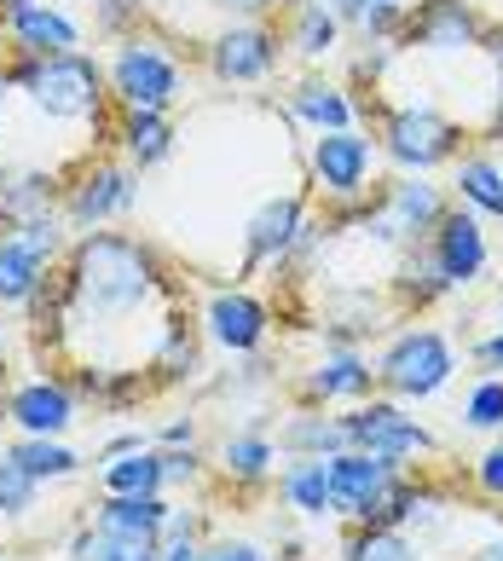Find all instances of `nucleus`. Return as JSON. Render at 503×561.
I'll return each instance as SVG.
<instances>
[{
  "instance_id": "3c124183",
  "label": "nucleus",
  "mask_w": 503,
  "mask_h": 561,
  "mask_svg": "<svg viewBox=\"0 0 503 561\" xmlns=\"http://www.w3.org/2000/svg\"><path fill=\"white\" fill-rule=\"evenodd\" d=\"M480 47L492 53V65H498V81H503V30H492V24H487V35H480Z\"/></svg>"
},
{
  "instance_id": "2eb2a0df",
  "label": "nucleus",
  "mask_w": 503,
  "mask_h": 561,
  "mask_svg": "<svg viewBox=\"0 0 503 561\" xmlns=\"http://www.w3.org/2000/svg\"><path fill=\"white\" fill-rule=\"evenodd\" d=\"M307 197L301 192H284V197H266L255 215L243 226V273H255V266H284L296 238L307 232Z\"/></svg>"
},
{
  "instance_id": "5fc2aeb1",
  "label": "nucleus",
  "mask_w": 503,
  "mask_h": 561,
  "mask_svg": "<svg viewBox=\"0 0 503 561\" xmlns=\"http://www.w3.org/2000/svg\"><path fill=\"white\" fill-rule=\"evenodd\" d=\"M492 134H503V88H498V116H492Z\"/></svg>"
},
{
  "instance_id": "4468645a",
  "label": "nucleus",
  "mask_w": 503,
  "mask_h": 561,
  "mask_svg": "<svg viewBox=\"0 0 503 561\" xmlns=\"http://www.w3.org/2000/svg\"><path fill=\"white\" fill-rule=\"evenodd\" d=\"M428 255H434L439 273H446L451 289H469L475 278H487L492 249H487V226H480V215H469L464 203H451V209L439 215V226L428 232Z\"/></svg>"
},
{
  "instance_id": "bb28decb",
  "label": "nucleus",
  "mask_w": 503,
  "mask_h": 561,
  "mask_svg": "<svg viewBox=\"0 0 503 561\" xmlns=\"http://www.w3.org/2000/svg\"><path fill=\"white\" fill-rule=\"evenodd\" d=\"M451 185H457V203H464L469 215H480V220H503V162L498 157H457V174H451Z\"/></svg>"
},
{
  "instance_id": "49530a36",
  "label": "nucleus",
  "mask_w": 503,
  "mask_h": 561,
  "mask_svg": "<svg viewBox=\"0 0 503 561\" xmlns=\"http://www.w3.org/2000/svg\"><path fill=\"white\" fill-rule=\"evenodd\" d=\"M215 7L232 18H266V12H284V0H215Z\"/></svg>"
},
{
  "instance_id": "ddd939ff",
  "label": "nucleus",
  "mask_w": 503,
  "mask_h": 561,
  "mask_svg": "<svg viewBox=\"0 0 503 561\" xmlns=\"http://www.w3.org/2000/svg\"><path fill=\"white\" fill-rule=\"evenodd\" d=\"M393 463H382V457H370V451H335L330 457V515H342V522H370L376 504L388 497L393 486Z\"/></svg>"
},
{
  "instance_id": "37998d69",
  "label": "nucleus",
  "mask_w": 503,
  "mask_h": 561,
  "mask_svg": "<svg viewBox=\"0 0 503 561\" xmlns=\"http://www.w3.org/2000/svg\"><path fill=\"white\" fill-rule=\"evenodd\" d=\"M168 538H203V515L174 504V510H168V522H162V545H168Z\"/></svg>"
},
{
  "instance_id": "f03ea898",
  "label": "nucleus",
  "mask_w": 503,
  "mask_h": 561,
  "mask_svg": "<svg viewBox=\"0 0 503 561\" xmlns=\"http://www.w3.org/2000/svg\"><path fill=\"white\" fill-rule=\"evenodd\" d=\"M7 88H24L30 105L53 122H93L104 128V111H111V88H104V65L93 53H53V58H30L12 53V65H0Z\"/></svg>"
},
{
  "instance_id": "bf43d9fd",
  "label": "nucleus",
  "mask_w": 503,
  "mask_h": 561,
  "mask_svg": "<svg viewBox=\"0 0 503 561\" xmlns=\"http://www.w3.org/2000/svg\"><path fill=\"white\" fill-rule=\"evenodd\" d=\"M393 7H405V0H393Z\"/></svg>"
},
{
  "instance_id": "c9c22d12",
  "label": "nucleus",
  "mask_w": 503,
  "mask_h": 561,
  "mask_svg": "<svg viewBox=\"0 0 503 561\" xmlns=\"http://www.w3.org/2000/svg\"><path fill=\"white\" fill-rule=\"evenodd\" d=\"M35 497H41V481L12 457V446H0V515H7V522H24L35 510Z\"/></svg>"
},
{
  "instance_id": "cd10ccee",
  "label": "nucleus",
  "mask_w": 503,
  "mask_h": 561,
  "mask_svg": "<svg viewBox=\"0 0 503 561\" xmlns=\"http://www.w3.org/2000/svg\"><path fill=\"white\" fill-rule=\"evenodd\" d=\"M99 492H128V497L168 492V481H162V446H139L128 457H104V463H99Z\"/></svg>"
},
{
  "instance_id": "7ed1b4c3",
  "label": "nucleus",
  "mask_w": 503,
  "mask_h": 561,
  "mask_svg": "<svg viewBox=\"0 0 503 561\" xmlns=\"http://www.w3.org/2000/svg\"><path fill=\"white\" fill-rule=\"evenodd\" d=\"M446 209H451V203H446V192H439L428 174H400V180L370 185L365 203L324 209V232H347V226H359V232H370L376 243H388V249H416V243H428V232L439 226Z\"/></svg>"
},
{
  "instance_id": "1a4fd4ad",
  "label": "nucleus",
  "mask_w": 503,
  "mask_h": 561,
  "mask_svg": "<svg viewBox=\"0 0 503 561\" xmlns=\"http://www.w3.org/2000/svg\"><path fill=\"white\" fill-rule=\"evenodd\" d=\"M139 203V174L128 162H88L58 197V215L70 220V232H93V226H111L122 215H134Z\"/></svg>"
},
{
  "instance_id": "58836bf2",
  "label": "nucleus",
  "mask_w": 503,
  "mask_h": 561,
  "mask_svg": "<svg viewBox=\"0 0 503 561\" xmlns=\"http://www.w3.org/2000/svg\"><path fill=\"white\" fill-rule=\"evenodd\" d=\"M145 393H151V382H145L139 370H104V388H99L93 405H104V411H128V405L145 400Z\"/></svg>"
},
{
  "instance_id": "13d9d810",
  "label": "nucleus",
  "mask_w": 503,
  "mask_h": 561,
  "mask_svg": "<svg viewBox=\"0 0 503 561\" xmlns=\"http://www.w3.org/2000/svg\"><path fill=\"white\" fill-rule=\"evenodd\" d=\"M0 111H7V76H0Z\"/></svg>"
},
{
  "instance_id": "f257e3e1",
  "label": "nucleus",
  "mask_w": 503,
  "mask_h": 561,
  "mask_svg": "<svg viewBox=\"0 0 503 561\" xmlns=\"http://www.w3.org/2000/svg\"><path fill=\"white\" fill-rule=\"evenodd\" d=\"M58 278H65V301L70 319L88 324H116L145 313L151 301L168 296V266L145 238L134 232H111V226H93V232L70 238V255L58 261Z\"/></svg>"
},
{
  "instance_id": "4c0bfd02",
  "label": "nucleus",
  "mask_w": 503,
  "mask_h": 561,
  "mask_svg": "<svg viewBox=\"0 0 503 561\" xmlns=\"http://www.w3.org/2000/svg\"><path fill=\"white\" fill-rule=\"evenodd\" d=\"M145 7H151V0H93V30L122 41L145 24Z\"/></svg>"
},
{
  "instance_id": "0eeeda50",
  "label": "nucleus",
  "mask_w": 503,
  "mask_h": 561,
  "mask_svg": "<svg viewBox=\"0 0 503 561\" xmlns=\"http://www.w3.org/2000/svg\"><path fill=\"white\" fill-rule=\"evenodd\" d=\"M376 139L359 128H330L312 139L307 151V174L312 192L324 197V209H342V203H365L370 197V174H376Z\"/></svg>"
},
{
  "instance_id": "a878e982",
  "label": "nucleus",
  "mask_w": 503,
  "mask_h": 561,
  "mask_svg": "<svg viewBox=\"0 0 503 561\" xmlns=\"http://www.w3.org/2000/svg\"><path fill=\"white\" fill-rule=\"evenodd\" d=\"M151 370H157L162 382H192L197 370H203V330L185 319L180 307L168 313L162 336H157V359H151Z\"/></svg>"
},
{
  "instance_id": "4d7b16f0",
  "label": "nucleus",
  "mask_w": 503,
  "mask_h": 561,
  "mask_svg": "<svg viewBox=\"0 0 503 561\" xmlns=\"http://www.w3.org/2000/svg\"><path fill=\"white\" fill-rule=\"evenodd\" d=\"M0 423H7V377H0Z\"/></svg>"
},
{
  "instance_id": "aec40b11",
  "label": "nucleus",
  "mask_w": 503,
  "mask_h": 561,
  "mask_svg": "<svg viewBox=\"0 0 503 561\" xmlns=\"http://www.w3.org/2000/svg\"><path fill=\"white\" fill-rule=\"evenodd\" d=\"M272 446H278V457H335V451H347V423L330 405H301L278 423Z\"/></svg>"
},
{
  "instance_id": "6ab92c4d",
  "label": "nucleus",
  "mask_w": 503,
  "mask_h": 561,
  "mask_svg": "<svg viewBox=\"0 0 503 561\" xmlns=\"http://www.w3.org/2000/svg\"><path fill=\"white\" fill-rule=\"evenodd\" d=\"M58 185L47 169H24V162H0V226H24V220H41V215H58Z\"/></svg>"
},
{
  "instance_id": "9d476101",
  "label": "nucleus",
  "mask_w": 503,
  "mask_h": 561,
  "mask_svg": "<svg viewBox=\"0 0 503 561\" xmlns=\"http://www.w3.org/2000/svg\"><path fill=\"white\" fill-rule=\"evenodd\" d=\"M278 58H284V35L266 30L261 18H238L208 41V76L226 81V88H255V81L278 70Z\"/></svg>"
},
{
  "instance_id": "de8ad7c7",
  "label": "nucleus",
  "mask_w": 503,
  "mask_h": 561,
  "mask_svg": "<svg viewBox=\"0 0 503 561\" xmlns=\"http://www.w3.org/2000/svg\"><path fill=\"white\" fill-rule=\"evenodd\" d=\"M151 446H197V423L192 417H174V423H168L162 434H157V440Z\"/></svg>"
},
{
  "instance_id": "09e8293b",
  "label": "nucleus",
  "mask_w": 503,
  "mask_h": 561,
  "mask_svg": "<svg viewBox=\"0 0 503 561\" xmlns=\"http://www.w3.org/2000/svg\"><path fill=\"white\" fill-rule=\"evenodd\" d=\"M139 446H151L139 428H128V434H111V440L99 446V463H104V457H128V451H139Z\"/></svg>"
},
{
  "instance_id": "a211bd4d",
  "label": "nucleus",
  "mask_w": 503,
  "mask_h": 561,
  "mask_svg": "<svg viewBox=\"0 0 503 561\" xmlns=\"http://www.w3.org/2000/svg\"><path fill=\"white\" fill-rule=\"evenodd\" d=\"M0 30H7L12 53H30V58H53V53H76L81 47V24L65 7H53V0H35V7L0 18Z\"/></svg>"
},
{
  "instance_id": "a19ab883",
  "label": "nucleus",
  "mask_w": 503,
  "mask_h": 561,
  "mask_svg": "<svg viewBox=\"0 0 503 561\" xmlns=\"http://www.w3.org/2000/svg\"><path fill=\"white\" fill-rule=\"evenodd\" d=\"M208 561H278L266 545H255V538H208Z\"/></svg>"
},
{
  "instance_id": "39448f33",
  "label": "nucleus",
  "mask_w": 503,
  "mask_h": 561,
  "mask_svg": "<svg viewBox=\"0 0 503 561\" xmlns=\"http://www.w3.org/2000/svg\"><path fill=\"white\" fill-rule=\"evenodd\" d=\"M451 377H457V347H451L446 330H434V324H411L376 353V393H388V400H400V405L434 400Z\"/></svg>"
},
{
  "instance_id": "7c9ffc66",
  "label": "nucleus",
  "mask_w": 503,
  "mask_h": 561,
  "mask_svg": "<svg viewBox=\"0 0 503 561\" xmlns=\"http://www.w3.org/2000/svg\"><path fill=\"white\" fill-rule=\"evenodd\" d=\"M12 457L35 474L41 486H47V481H76V474L88 469V457H81L76 446L47 440V434H18V440H12Z\"/></svg>"
},
{
  "instance_id": "72a5a7b5",
  "label": "nucleus",
  "mask_w": 503,
  "mask_h": 561,
  "mask_svg": "<svg viewBox=\"0 0 503 561\" xmlns=\"http://www.w3.org/2000/svg\"><path fill=\"white\" fill-rule=\"evenodd\" d=\"M393 289H400L405 301H416V307H428V301H439V296H451V284H446V273L434 266L428 243L400 249V278H393Z\"/></svg>"
},
{
  "instance_id": "423d86ee",
  "label": "nucleus",
  "mask_w": 503,
  "mask_h": 561,
  "mask_svg": "<svg viewBox=\"0 0 503 561\" xmlns=\"http://www.w3.org/2000/svg\"><path fill=\"white\" fill-rule=\"evenodd\" d=\"M342 423H347V446L353 451H370V457H382V463H393V469H411L416 457L439 451V440L423 428V417H411L400 400H388V393H370V400L347 405Z\"/></svg>"
},
{
  "instance_id": "2f4dec72",
  "label": "nucleus",
  "mask_w": 503,
  "mask_h": 561,
  "mask_svg": "<svg viewBox=\"0 0 503 561\" xmlns=\"http://www.w3.org/2000/svg\"><path fill=\"white\" fill-rule=\"evenodd\" d=\"M284 47H296L307 65H319V58H330L335 47H342V24L330 18L324 0H307V7L289 12V35H284Z\"/></svg>"
},
{
  "instance_id": "f3484780",
  "label": "nucleus",
  "mask_w": 503,
  "mask_h": 561,
  "mask_svg": "<svg viewBox=\"0 0 503 561\" xmlns=\"http://www.w3.org/2000/svg\"><path fill=\"white\" fill-rule=\"evenodd\" d=\"M376 393V359L359 347H324V359L307 370L301 405H359Z\"/></svg>"
},
{
  "instance_id": "ea45409f",
  "label": "nucleus",
  "mask_w": 503,
  "mask_h": 561,
  "mask_svg": "<svg viewBox=\"0 0 503 561\" xmlns=\"http://www.w3.org/2000/svg\"><path fill=\"white\" fill-rule=\"evenodd\" d=\"M162 481H168V492H174V486H197L203 481L197 446H162Z\"/></svg>"
},
{
  "instance_id": "680f3d73",
  "label": "nucleus",
  "mask_w": 503,
  "mask_h": 561,
  "mask_svg": "<svg viewBox=\"0 0 503 561\" xmlns=\"http://www.w3.org/2000/svg\"><path fill=\"white\" fill-rule=\"evenodd\" d=\"M498 319H503V313H498Z\"/></svg>"
},
{
  "instance_id": "603ef678",
  "label": "nucleus",
  "mask_w": 503,
  "mask_h": 561,
  "mask_svg": "<svg viewBox=\"0 0 503 561\" xmlns=\"http://www.w3.org/2000/svg\"><path fill=\"white\" fill-rule=\"evenodd\" d=\"M475 561H503V527H498L492 538H480V545H475Z\"/></svg>"
},
{
  "instance_id": "e433bc0d",
  "label": "nucleus",
  "mask_w": 503,
  "mask_h": 561,
  "mask_svg": "<svg viewBox=\"0 0 503 561\" xmlns=\"http://www.w3.org/2000/svg\"><path fill=\"white\" fill-rule=\"evenodd\" d=\"M464 423L475 434H503V377H480L464 400Z\"/></svg>"
},
{
  "instance_id": "a18cd8bd",
  "label": "nucleus",
  "mask_w": 503,
  "mask_h": 561,
  "mask_svg": "<svg viewBox=\"0 0 503 561\" xmlns=\"http://www.w3.org/2000/svg\"><path fill=\"white\" fill-rule=\"evenodd\" d=\"M208 538H168L162 545V561H208Z\"/></svg>"
},
{
  "instance_id": "473e14b6",
  "label": "nucleus",
  "mask_w": 503,
  "mask_h": 561,
  "mask_svg": "<svg viewBox=\"0 0 503 561\" xmlns=\"http://www.w3.org/2000/svg\"><path fill=\"white\" fill-rule=\"evenodd\" d=\"M65 561H162V545L157 538H122V533H104L88 522L70 538Z\"/></svg>"
},
{
  "instance_id": "f8f14e48",
  "label": "nucleus",
  "mask_w": 503,
  "mask_h": 561,
  "mask_svg": "<svg viewBox=\"0 0 503 561\" xmlns=\"http://www.w3.org/2000/svg\"><path fill=\"white\" fill-rule=\"evenodd\" d=\"M480 35H487V18H480L469 0H416V7H405L400 53L405 47H423V53H475Z\"/></svg>"
},
{
  "instance_id": "c03bdc74",
  "label": "nucleus",
  "mask_w": 503,
  "mask_h": 561,
  "mask_svg": "<svg viewBox=\"0 0 503 561\" xmlns=\"http://www.w3.org/2000/svg\"><path fill=\"white\" fill-rule=\"evenodd\" d=\"M475 365L487 370V377H503V324L492 330L487 342H475Z\"/></svg>"
},
{
  "instance_id": "412c9836",
  "label": "nucleus",
  "mask_w": 503,
  "mask_h": 561,
  "mask_svg": "<svg viewBox=\"0 0 503 561\" xmlns=\"http://www.w3.org/2000/svg\"><path fill=\"white\" fill-rule=\"evenodd\" d=\"M174 122L168 111H122L116 116V145H122V162H128L134 174H151L162 169L168 157H174Z\"/></svg>"
},
{
  "instance_id": "4be33fe9",
  "label": "nucleus",
  "mask_w": 503,
  "mask_h": 561,
  "mask_svg": "<svg viewBox=\"0 0 503 561\" xmlns=\"http://www.w3.org/2000/svg\"><path fill=\"white\" fill-rule=\"evenodd\" d=\"M168 492H151V497H128V492H99L93 504V527L104 533H122V538H157L162 545V522H168Z\"/></svg>"
},
{
  "instance_id": "393cba45",
  "label": "nucleus",
  "mask_w": 503,
  "mask_h": 561,
  "mask_svg": "<svg viewBox=\"0 0 503 561\" xmlns=\"http://www.w3.org/2000/svg\"><path fill=\"white\" fill-rule=\"evenodd\" d=\"M278 497L307 522L330 515V457H289L278 469Z\"/></svg>"
},
{
  "instance_id": "f704fd0d",
  "label": "nucleus",
  "mask_w": 503,
  "mask_h": 561,
  "mask_svg": "<svg viewBox=\"0 0 503 561\" xmlns=\"http://www.w3.org/2000/svg\"><path fill=\"white\" fill-rule=\"evenodd\" d=\"M12 238H18V249H30L41 266H58V261L70 255V220H65V215L24 220V226H12Z\"/></svg>"
},
{
  "instance_id": "5701e85b",
  "label": "nucleus",
  "mask_w": 503,
  "mask_h": 561,
  "mask_svg": "<svg viewBox=\"0 0 503 561\" xmlns=\"http://www.w3.org/2000/svg\"><path fill=\"white\" fill-rule=\"evenodd\" d=\"M284 105L296 122H307L312 134H330V128H353V116H359V105L347 99V88H335V81L324 76H301L296 88L284 93Z\"/></svg>"
},
{
  "instance_id": "6e6d98bb",
  "label": "nucleus",
  "mask_w": 503,
  "mask_h": 561,
  "mask_svg": "<svg viewBox=\"0 0 503 561\" xmlns=\"http://www.w3.org/2000/svg\"><path fill=\"white\" fill-rule=\"evenodd\" d=\"M7 359H12V347H7V336H0V377H7Z\"/></svg>"
},
{
  "instance_id": "c756f323",
  "label": "nucleus",
  "mask_w": 503,
  "mask_h": 561,
  "mask_svg": "<svg viewBox=\"0 0 503 561\" xmlns=\"http://www.w3.org/2000/svg\"><path fill=\"white\" fill-rule=\"evenodd\" d=\"M342 561H423V545L405 527H376V522H353L342 538Z\"/></svg>"
},
{
  "instance_id": "c85d7f7f",
  "label": "nucleus",
  "mask_w": 503,
  "mask_h": 561,
  "mask_svg": "<svg viewBox=\"0 0 503 561\" xmlns=\"http://www.w3.org/2000/svg\"><path fill=\"white\" fill-rule=\"evenodd\" d=\"M58 266H41L30 249H18L12 232H0V307H30Z\"/></svg>"
},
{
  "instance_id": "dca6fc26",
  "label": "nucleus",
  "mask_w": 503,
  "mask_h": 561,
  "mask_svg": "<svg viewBox=\"0 0 503 561\" xmlns=\"http://www.w3.org/2000/svg\"><path fill=\"white\" fill-rule=\"evenodd\" d=\"M81 417V400L70 393V382L58 377H30L7 388V423L18 434H47V440H65Z\"/></svg>"
},
{
  "instance_id": "864d4df0",
  "label": "nucleus",
  "mask_w": 503,
  "mask_h": 561,
  "mask_svg": "<svg viewBox=\"0 0 503 561\" xmlns=\"http://www.w3.org/2000/svg\"><path fill=\"white\" fill-rule=\"evenodd\" d=\"M24 7H35V0H0V18H12V12H24Z\"/></svg>"
},
{
  "instance_id": "b1692460",
  "label": "nucleus",
  "mask_w": 503,
  "mask_h": 561,
  "mask_svg": "<svg viewBox=\"0 0 503 561\" xmlns=\"http://www.w3.org/2000/svg\"><path fill=\"white\" fill-rule=\"evenodd\" d=\"M220 474L232 486H266L272 474H278V446H272V434L266 428H238V434H226V446H220Z\"/></svg>"
},
{
  "instance_id": "9b49d317",
  "label": "nucleus",
  "mask_w": 503,
  "mask_h": 561,
  "mask_svg": "<svg viewBox=\"0 0 503 561\" xmlns=\"http://www.w3.org/2000/svg\"><path fill=\"white\" fill-rule=\"evenodd\" d=\"M203 342L232 353V359H255L272 336V307L261 296H249V289H215V296L203 301Z\"/></svg>"
},
{
  "instance_id": "052dcab7",
  "label": "nucleus",
  "mask_w": 503,
  "mask_h": 561,
  "mask_svg": "<svg viewBox=\"0 0 503 561\" xmlns=\"http://www.w3.org/2000/svg\"><path fill=\"white\" fill-rule=\"evenodd\" d=\"M0 561H12V556H0Z\"/></svg>"
},
{
  "instance_id": "6e6552de",
  "label": "nucleus",
  "mask_w": 503,
  "mask_h": 561,
  "mask_svg": "<svg viewBox=\"0 0 503 561\" xmlns=\"http://www.w3.org/2000/svg\"><path fill=\"white\" fill-rule=\"evenodd\" d=\"M457 145H464V128H457L451 116H439L428 105H400V111L382 116L376 151H382L400 174H434L439 162L457 157Z\"/></svg>"
},
{
  "instance_id": "79ce46f5",
  "label": "nucleus",
  "mask_w": 503,
  "mask_h": 561,
  "mask_svg": "<svg viewBox=\"0 0 503 561\" xmlns=\"http://www.w3.org/2000/svg\"><path fill=\"white\" fill-rule=\"evenodd\" d=\"M475 486L487 492V497H503V434L480 451V463H475Z\"/></svg>"
},
{
  "instance_id": "20e7f679",
  "label": "nucleus",
  "mask_w": 503,
  "mask_h": 561,
  "mask_svg": "<svg viewBox=\"0 0 503 561\" xmlns=\"http://www.w3.org/2000/svg\"><path fill=\"white\" fill-rule=\"evenodd\" d=\"M104 88L116 111H174L185 99V65L168 53V41L134 30L104 58Z\"/></svg>"
},
{
  "instance_id": "8fccbe9b",
  "label": "nucleus",
  "mask_w": 503,
  "mask_h": 561,
  "mask_svg": "<svg viewBox=\"0 0 503 561\" xmlns=\"http://www.w3.org/2000/svg\"><path fill=\"white\" fill-rule=\"evenodd\" d=\"M324 7H330V18H335L342 30H353V24L365 18V7H370V0H324Z\"/></svg>"
}]
</instances>
